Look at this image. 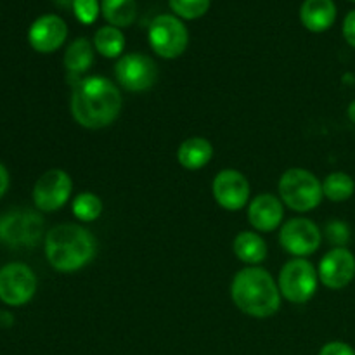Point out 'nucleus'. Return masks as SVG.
I'll return each mask as SVG.
<instances>
[{"mask_svg":"<svg viewBox=\"0 0 355 355\" xmlns=\"http://www.w3.org/2000/svg\"><path fill=\"white\" fill-rule=\"evenodd\" d=\"M73 184L64 170H49L35 182L33 203L42 211H55L69 200Z\"/></svg>","mask_w":355,"mask_h":355,"instance_id":"10","label":"nucleus"},{"mask_svg":"<svg viewBox=\"0 0 355 355\" xmlns=\"http://www.w3.org/2000/svg\"><path fill=\"white\" fill-rule=\"evenodd\" d=\"M300 19L307 30L314 33L329 30L336 19V6L333 0H305L300 7Z\"/></svg>","mask_w":355,"mask_h":355,"instance_id":"16","label":"nucleus"},{"mask_svg":"<svg viewBox=\"0 0 355 355\" xmlns=\"http://www.w3.org/2000/svg\"><path fill=\"white\" fill-rule=\"evenodd\" d=\"M97 241L89 229L78 224H61L45 236V257L59 272H75L94 259Z\"/></svg>","mask_w":355,"mask_h":355,"instance_id":"2","label":"nucleus"},{"mask_svg":"<svg viewBox=\"0 0 355 355\" xmlns=\"http://www.w3.org/2000/svg\"><path fill=\"white\" fill-rule=\"evenodd\" d=\"M318 290V270L311 262L295 259L281 269L279 291L291 304H307Z\"/></svg>","mask_w":355,"mask_h":355,"instance_id":"6","label":"nucleus"},{"mask_svg":"<svg viewBox=\"0 0 355 355\" xmlns=\"http://www.w3.org/2000/svg\"><path fill=\"white\" fill-rule=\"evenodd\" d=\"M68 37V26L64 19H61L55 14H45L35 19V23L28 31V42L31 47L42 54H51L58 51L64 44Z\"/></svg>","mask_w":355,"mask_h":355,"instance_id":"14","label":"nucleus"},{"mask_svg":"<svg viewBox=\"0 0 355 355\" xmlns=\"http://www.w3.org/2000/svg\"><path fill=\"white\" fill-rule=\"evenodd\" d=\"M114 76L128 92H146L158 80V66L148 55L132 52L118 59Z\"/></svg>","mask_w":355,"mask_h":355,"instance_id":"8","label":"nucleus"},{"mask_svg":"<svg viewBox=\"0 0 355 355\" xmlns=\"http://www.w3.org/2000/svg\"><path fill=\"white\" fill-rule=\"evenodd\" d=\"M354 2H355V0H354Z\"/></svg>","mask_w":355,"mask_h":355,"instance_id":"32","label":"nucleus"},{"mask_svg":"<svg viewBox=\"0 0 355 355\" xmlns=\"http://www.w3.org/2000/svg\"><path fill=\"white\" fill-rule=\"evenodd\" d=\"M279 293L274 277L262 267H246L239 270L231 284V297L236 307L259 319L270 318L279 311Z\"/></svg>","mask_w":355,"mask_h":355,"instance_id":"3","label":"nucleus"},{"mask_svg":"<svg viewBox=\"0 0 355 355\" xmlns=\"http://www.w3.org/2000/svg\"><path fill=\"white\" fill-rule=\"evenodd\" d=\"M281 246L297 257L312 255L321 245V231L307 218H291L279 232Z\"/></svg>","mask_w":355,"mask_h":355,"instance_id":"11","label":"nucleus"},{"mask_svg":"<svg viewBox=\"0 0 355 355\" xmlns=\"http://www.w3.org/2000/svg\"><path fill=\"white\" fill-rule=\"evenodd\" d=\"M9 189V172H7L6 166L0 163V198L7 193Z\"/></svg>","mask_w":355,"mask_h":355,"instance_id":"29","label":"nucleus"},{"mask_svg":"<svg viewBox=\"0 0 355 355\" xmlns=\"http://www.w3.org/2000/svg\"><path fill=\"white\" fill-rule=\"evenodd\" d=\"M326 238L336 248H345L347 243L350 241V229L345 222L333 220L326 225Z\"/></svg>","mask_w":355,"mask_h":355,"instance_id":"26","label":"nucleus"},{"mask_svg":"<svg viewBox=\"0 0 355 355\" xmlns=\"http://www.w3.org/2000/svg\"><path fill=\"white\" fill-rule=\"evenodd\" d=\"M103 214V201L92 193H82L73 201V215L82 222H92Z\"/></svg>","mask_w":355,"mask_h":355,"instance_id":"23","label":"nucleus"},{"mask_svg":"<svg viewBox=\"0 0 355 355\" xmlns=\"http://www.w3.org/2000/svg\"><path fill=\"white\" fill-rule=\"evenodd\" d=\"M281 200L295 211H311L321 203L322 184L312 172L304 168H290L279 180Z\"/></svg>","mask_w":355,"mask_h":355,"instance_id":"4","label":"nucleus"},{"mask_svg":"<svg viewBox=\"0 0 355 355\" xmlns=\"http://www.w3.org/2000/svg\"><path fill=\"white\" fill-rule=\"evenodd\" d=\"M103 16L111 26H130L137 17V3L135 0H103L101 3Z\"/></svg>","mask_w":355,"mask_h":355,"instance_id":"20","label":"nucleus"},{"mask_svg":"<svg viewBox=\"0 0 355 355\" xmlns=\"http://www.w3.org/2000/svg\"><path fill=\"white\" fill-rule=\"evenodd\" d=\"M170 9L182 19H198L210 9V0H168Z\"/></svg>","mask_w":355,"mask_h":355,"instance_id":"24","label":"nucleus"},{"mask_svg":"<svg viewBox=\"0 0 355 355\" xmlns=\"http://www.w3.org/2000/svg\"><path fill=\"white\" fill-rule=\"evenodd\" d=\"M94 47L87 38H76L68 45L64 54V66L73 76L82 75L92 66Z\"/></svg>","mask_w":355,"mask_h":355,"instance_id":"19","label":"nucleus"},{"mask_svg":"<svg viewBox=\"0 0 355 355\" xmlns=\"http://www.w3.org/2000/svg\"><path fill=\"white\" fill-rule=\"evenodd\" d=\"M215 201L229 211L241 210L250 198L248 179L238 170H222L214 180Z\"/></svg>","mask_w":355,"mask_h":355,"instance_id":"13","label":"nucleus"},{"mask_svg":"<svg viewBox=\"0 0 355 355\" xmlns=\"http://www.w3.org/2000/svg\"><path fill=\"white\" fill-rule=\"evenodd\" d=\"M234 248L236 257H238L241 262L250 263V266H255L266 260L267 257V245L262 239V236H259L257 232H239L234 239Z\"/></svg>","mask_w":355,"mask_h":355,"instance_id":"18","label":"nucleus"},{"mask_svg":"<svg viewBox=\"0 0 355 355\" xmlns=\"http://www.w3.org/2000/svg\"><path fill=\"white\" fill-rule=\"evenodd\" d=\"M343 37L349 42V45L355 47V10H350L343 21Z\"/></svg>","mask_w":355,"mask_h":355,"instance_id":"28","label":"nucleus"},{"mask_svg":"<svg viewBox=\"0 0 355 355\" xmlns=\"http://www.w3.org/2000/svg\"><path fill=\"white\" fill-rule=\"evenodd\" d=\"M44 232V218L28 210H14L0 217V241L9 246H35Z\"/></svg>","mask_w":355,"mask_h":355,"instance_id":"7","label":"nucleus"},{"mask_svg":"<svg viewBox=\"0 0 355 355\" xmlns=\"http://www.w3.org/2000/svg\"><path fill=\"white\" fill-rule=\"evenodd\" d=\"M123 99L120 89L104 76L80 80L73 89L71 114L82 127L104 128L120 116Z\"/></svg>","mask_w":355,"mask_h":355,"instance_id":"1","label":"nucleus"},{"mask_svg":"<svg viewBox=\"0 0 355 355\" xmlns=\"http://www.w3.org/2000/svg\"><path fill=\"white\" fill-rule=\"evenodd\" d=\"M355 191V182L349 173L335 172L329 173L322 184V194L331 201L349 200Z\"/></svg>","mask_w":355,"mask_h":355,"instance_id":"22","label":"nucleus"},{"mask_svg":"<svg viewBox=\"0 0 355 355\" xmlns=\"http://www.w3.org/2000/svg\"><path fill=\"white\" fill-rule=\"evenodd\" d=\"M349 118L355 123V101L354 103H350V106H349Z\"/></svg>","mask_w":355,"mask_h":355,"instance_id":"31","label":"nucleus"},{"mask_svg":"<svg viewBox=\"0 0 355 355\" xmlns=\"http://www.w3.org/2000/svg\"><path fill=\"white\" fill-rule=\"evenodd\" d=\"M73 10L80 23L92 24L99 16V2L97 0H73Z\"/></svg>","mask_w":355,"mask_h":355,"instance_id":"25","label":"nucleus"},{"mask_svg":"<svg viewBox=\"0 0 355 355\" xmlns=\"http://www.w3.org/2000/svg\"><path fill=\"white\" fill-rule=\"evenodd\" d=\"M12 324V315L9 312L0 311V326H10Z\"/></svg>","mask_w":355,"mask_h":355,"instance_id":"30","label":"nucleus"},{"mask_svg":"<svg viewBox=\"0 0 355 355\" xmlns=\"http://www.w3.org/2000/svg\"><path fill=\"white\" fill-rule=\"evenodd\" d=\"M149 45L165 59H175L184 54L189 44V33L182 21L172 14H162L153 19L149 26Z\"/></svg>","mask_w":355,"mask_h":355,"instance_id":"5","label":"nucleus"},{"mask_svg":"<svg viewBox=\"0 0 355 355\" xmlns=\"http://www.w3.org/2000/svg\"><path fill=\"white\" fill-rule=\"evenodd\" d=\"M319 279L329 290H342L355 277V257L347 248H333L319 263Z\"/></svg>","mask_w":355,"mask_h":355,"instance_id":"12","label":"nucleus"},{"mask_svg":"<svg viewBox=\"0 0 355 355\" xmlns=\"http://www.w3.org/2000/svg\"><path fill=\"white\" fill-rule=\"evenodd\" d=\"M283 217V203L272 194H259L248 207V220L257 231H274L281 224Z\"/></svg>","mask_w":355,"mask_h":355,"instance_id":"15","label":"nucleus"},{"mask_svg":"<svg viewBox=\"0 0 355 355\" xmlns=\"http://www.w3.org/2000/svg\"><path fill=\"white\" fill-rule=\"evenodd\" d=\"M319 355H355V350L343 342H329L322 347Z\"/></svg>","mask_w":355,"mask_h":355,"instance_id":"27","label":"nucleus"},{"mask_svg":"<svg viewBox=\"0 0 355 355\" xmlns=\"http://www.w3.org/2000/svg\"><path fill=\"white\" fill-rule=\"evenodd\" d=\"M214 156V146L205 137H189L180 144L177 159L187 170H200L208 165Z\"/></svg>","mask_w":355,"mask_h":355,"instance_id":"17","label":"nucleus"},{"mask_svg":"<svg viewBox=\"0 0 355 355\" xmlns=\"http://www.w3.org/2000/svg\"><path fill=\"white\" fill-rule=\"evenodd\" d=\"M37 276L24 263H7L0 269V300L10 307H21L33 298Z\"/></svg>","mask_w":355,"mask_h":355,"instance_id":"9","label":"nucleus"},{"mask_svg":"<svg viewBox=\"0 0 355 355\" xmlns=\"http://www.w3.org/2000/svg\"><path fill=\"white\" fill-rule=\"evenodd\" d=\"M94 47L104 58H118L123 52L125 37L120 28L103 26L96 31L94 37Z\"/></svg>","mask_w":355,"mask_h":355,"instance_id":"21","label":"nucleus"}]
</instances>
